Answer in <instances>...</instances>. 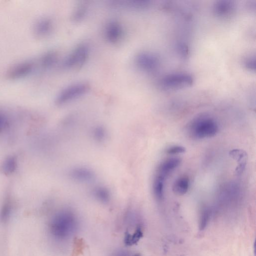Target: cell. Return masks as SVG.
<instances>
[{"label": "cell", "mask_w": 256, "mask_h": 256, "mask_svg": "<svg viewBox=\"0 0 256 256\" xmlns=\"http://www.w3.org/2000/svg\"><path fill=\"white\" fill-rule=\"evenodd\" d=\"M78 221L74 214L69 210H63L56 214L52 218L49 229L56 240H65L76 231Z\"/></svg>", "instance_id": "6da1fadb"}, {"label": "cell", "mask_w": 256, "mask_h": 256, "mask_svg": "<svg viewBox=\"0 0 256 256\" xmlns=\"http://www.w3.org/2000/svg\"><path fill=\"white\" fill-rule=\"evenodd\" d=\"M218 130L216 120L208 114H200L192 119L189 123L188 132L192 138L201 139L212 137Z\"/></svg>", "instance_id": "7a4b0ae2"}, {"label": "cell", "mask_w": 256, "mask_h": 256, "mask_svg": "<svg viewBox=\"0 0 256 256\" xmlns=\"http://www.w3.org/2000/svg\"><path fill=\"white\" fill-rule=\"evenodd\" d=\"M193 76L186 72L168 74L162 78L158 85L165 90H175L188 88L194 84Z\"/></svg>", "instance_id": "3957f363"}, {"label": "cell", "mask_w": 256, "mask_h": 256, "mask_svg": "<svg viewBox=\"0 0 256 256\" xmlns=\"http://www.w3.org/2000/svg\"><path fill=\"white\" fill-rule=\"evenodd\" d=\"M89 83L80 82L74 83L62 88L57 94L55 102L62 106L83 96L90 90Z\"/></svg>", "instance_id": "277c9868"}, {"label": "cell", "mask_w": 256, "mask_h": 256, "mask_svg": "<svg viewBox=\"0 0 256 256\" xmlns=\"http://www.w3.org/2000/svg\"><path fill=\"white\" fill-rule=\"evenodd\" d=\"M90 48L86 43L76 45L63 60L62 66L66 69H73L82 67L88 60Z\"/></svg>", "instance_id": "5b68a950"}, {"label": "cell", "mask_w": 256, "mask_h": 256, "mask_svg": "<svg viewBox=\"0 0 256 256\" xmlns=\"http://www.w3.org/2000/svg\"><path fill=\"white\" fill-rule=\"evenodd\" d=\"M135 63L142 71L152 74L156 72L160 67V59L154 53L148 51L138 52L135 57Z\"/></svg>", "instance_id": "8992f818"}, {"label": "cell", "mask_w": 256, "mask_h": 256, "mask_svg": "<svg viewBox=\"0 0 256 256\" xmlns=\"http://www.w3.org/2000/svg\"><path fill=\"white\" fill-rule=\"evenodd\" d=\"M36 69V61L25 60L10 67L6 71V75L9 80H18L27 76Z\"/></svg>", "instance_id": "52a82bcc"}, {"label": "cell", "mask_w": 256, "mask_h": 256, "mask_svg": "<svg viewBox=\"0 0 256 256\" xmlns=\"http://www.w3.org/2000/svg\"><path fill=\"white\" fill-rule=\"evenodd\" d=\"M124 28L122 24L116 20H112L106 25L104 35L106 40L112 44L120 42L124 36Z\"/></svg>", "instance_id": "ba28073f"}, {"label": "cell", "mask_w": 256, "mask_h": 256, "mask_svg": "<svg viewBox=\"0 0 256 256\" xmlns=\"http://www.w3.org/2000/svg\"><path fill=\"white\" fill-rule=\"evenodd\" d=\"M236 5L233 1L220 0L216 1L212 6L214 14L221 18H228L234 12Z\"/></svg>", "instance_id": "9c48e42d"}, {"label": "cell", "mask_w": 256, "mask_h": 256, "mask_svg": "<svg viewBox=\"0 0 256 256\" xmlns=\"http://www.w3.org/2000/svg\"><path fill=\"white\" fill-rule=\"evenodd\" d=\"M54 29V22L48 17H42L37 20L33 26V32L38 38L49 36Z\"/></svg>", "instance_id": "30bf717a"}, {"label": "cell", "mask_w": 256, "mask_h": 256, "mask_svg": "<svg viewBox=\"0 0 256 256\" xmlns=\"http://www.w3.org/2000/svg\"><path fill=\"white\" fill-rule=\"evenodd\" d=\"M110 5L113 8H122L141 10L149 8L152 2L148 0H116L112 2Z\"/></svg>", "instance_id": "8fae6325"}, {"label": "cell", "mask_w": 256, "mask_h": 256, "mask_svg": "<svg viewBox=\"0 0 256 256\" xmlns=\"http://www.w3.org/2000/svg\"><path fill=\"white\" fill-rule=\"evenodd\" d=\"M58 54L54 50H50L42 54L36 60L38 68L47 70L53 68L58 62Z\"/></svg>", "instance_id": "7c38bea8"}, {"label": "cell", "mask_w": 256, "mask_h": 256, "mask_svg": "<svg viewBox=\"0 0 256 256\" xmlns=\"http://www.w3.org/2000/svg\"><path fill=\"white\" fill-rule=\"evenodd\" d=\"M180 159L178 158H171L165 160L158 166L156 176L165 179L180 164Z\"/></svg>", "instance_id": "4fadbf2b"}, {"label": "cell", "mask_w": 256, "mask_h": 256, "mask_svg": "<svg viewBox=\"0 0 256 256\" xmlns=\"http://www.w3.org/2000/svg\"><path fill=\"white\" fill-rule=\"evenodd\" d=\"M229 154L238 163V165L235 170L236 173L237 174H242L244 170L248 158L246 152L242 150L234 149L231 150Z\"/></svg>", "instance_id": "5bb4252c"}, {"label": "cell", "mask_w": 256, "mask_h": 256, "mask_svg": "<svg viewBox=\"0 0 256 256\" xmlns=\"http://www.w3.org/2000/svg\"><path fill=\"white\" fill-rule=\"evenodd\" d=\"M71 177L78 182H87L92 181L94 178L93 172L85 168H77L72 170Z\"/></svg>", "instance_id": "9a60e30c"}, {"label": "cell", "mask_w": 256, "mask_h": 256, "mask_svg": "<svg viewBox=\"0 0 256 256\" xmlns=\"http://www.w3.org/2000/svg\"><path fill=\"white\" fill-rule=\"evenodd\" d=\"M190 180L188 176H180L174 182L172 186V190L177 195H183L187 192Z\"/></svg>", "instance_id": "2e32d148"}, {"label": "cell", "mask_w": 256, "mask_h": 256, "mask_svg": "<svg viewBox=\"0 0 256 256\" xmlns=\"http://www.w3.org/2000/svg\"><path fill=\"white\" fill-rule=\"evenodd\" d=\"M88 10V6L86 4H79L72 12V20L75 22H81L87 16Z\"/></svg>", "instance_id": "e0dca14e"}, {"label": "cell", "mask_w": 256, "mask_h": 256, "mask_svg": "<svg viewBox=\"0 0 256 256\" xmlns=\"http://www.w3.org/2000/svg\"><path fill=\"white\" fill-rule=\"evenodd\" d=\"M16 166L17 162L16 158L14 156H10L2 162L1 170L5 174H10L15 171Z\"/></svg>", "instance_id": "ac0fdd59"}, {"label": "cell", "mask_w": 256, "mask_h": 256, "mask_svg": "<svg viewBox=\"0 0 256 256\" xmlns=\"http://www.w3.org/2000/svg\"><path fill=\"white\" fill-rule=\"evenodd\" d=\"M164 179L156 176L153 182V192L156 198L160 200L164 198Z\"/></svg>", "instance_id": "d6986e66"}, {"label": "cell", "mask_w": 256, "mask_h": 256, "mask_svg": "<svg viewBox=\"0 0 256 256\" xmlns=\"http://www.w3.org/2000/svg\"><path fill=\"white\" fill-rule=\"evenodd\" d=\"M143 236V232L140 228H138L132 234L126 233L124 242L126 245L132 246L136 244Z\"/></svg>", "instance_id": "ffe728a7"}, {"label": "cell", "mask_w": 256, "mask_h": 256, "mask_svg": "<svg viewBox=\"0 0 256 256\" xmlns=\"http://www.w3.org/2000/svg\"><path fill=\"white\" fill-rule=\"evenodd\" d=\"M12 204L10 198L4 200L0 210V220L2 222L6 221L12 212Z\"/></svg>", "instance_id": "44dd1931"}, {"label": "cell", "mask_w": 256, "mask_h": 256, "mask_svg": "<svg viewBox=\"0 0 256 256\" xmlns=\"http://www.w3.org/2000/svg\"><path fill=\"white\" fill-rule=\"evenodd\" d=\"M94 194L98 200L106 202L110 200V194L108 190L104 187L98 186L94 190Z\"/></svg>", "instance_id": "7402d4cb"}, {"label": "cell", "mask_w": 256, "mask_h": 256, "mask_svg": "<svg viewBox=\"0 0 256 256\" xmlns=\"http://www.w3.org/2000/svg\"><path fill=\"white\" fill-rule=\"evenodd\" d=\"M210 218V212L208 208H204L201 212L199 228L204 230L207 226Z\"/></svg>", "instance_id": "603a6c76"}, {"label": "cell", "mask_w": 256, "mask_h": 256, "mask_svg": "<svg viewBox=\"0 0 256 256\" xmlns=\"http://www.w3.org/2000/svg\"><path fill=\"white\" fill-rule=\"evenodd\" d=\"M244 67L250 72L256 71V56L255 55H250L245 58L242 63Z\"/></svg>", "instance_id": "cb8c5ba5"}, {"label": "cell", "mask_w": 256, "mask_h": 256, "mask_svg": "<svg viewBox=\"0 0 256 256\" xmlns=\"http://www.w3.org/2000/svg\"><path fill=\"white\" fill-rule=\"evenodd\" d=\"M186 148L180 146H174L169 148L166 150V153L170 154H174L184 152Z\"/></svg>", "instance_id": "d4e9b609"}, {"label": "cell", "mask_w": 256, "mask_h": 256, "mask_svg": "<svg viewBox=\"0 0 256 256\" xmlns=\"http://www.w3.org/2000/svg\"><path fill=\"white\" fill-rule=\"evenodd\" d=\"M178 52L182 58H186L188 55V48L186 45L180 44L178 46Z\"/></svg>", "instance_id": "484cf974"}, {"label": "cell", "mask_w": 256, "mask_h": 256, "mask_svg": "<svg viewBox=\"0 0 256 256\" xmlns=\"http://www.w3.org/2000/svg\"><path fill=\"white\" fill-rule=\"evenodd\" d=\"M8 124V120L6 116L0 110V130H4Z\"/></svg>", "instance_id": "4316f807"}, {"label": "cell", "mask_w": 256, "mask_h": 256, "mask_svg": "<svg viewBox=\"0 0 256 256\" xmlns=\"http://www.w3.org/2000/svg\"><path fill=\"white\" fill-rule=\"evenodd\" d=\"M95 135L96 136V138H104L105 136V132L102 129H98L96 130Z\"/></svg>", "instance_id": "83f0119b"}, {"label": "cell", "mask_w": 256, "mask_h": 256, "mask_svg": "<svg viewBox=\"0 0 256 256\" xmlns=\"http://www.w3.org/2000/svg\"><path fill=\"white\" fill-rule=\"evenodd\" d=\"M134 256H141L139 254H136Z\"/></svg>", "instance_id": "f1b7e54d"}]
</instances>
